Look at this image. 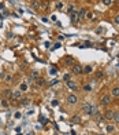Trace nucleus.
<instances>
[{"instance_id":"obj_1","label":"nucleus","mask_w":119,"mask_h":135,"mask_svg":"<svg viewBox=\"0 0 119 135\" xmlns=\"http://www.w3.org/2000/svg\"><path fill=\"white\" fill-rule=\"evenodd\" d=\"M82 112L88 114V116H92V103H88L85 102L84 105H82Z\"/></svg>"},{"instance_id":"obj_2","label":"nucleus","mask_w":119,"mask_h":135,"mask_svg":"<svg viewBox=\"0 0 119 135\" xmlns=\"http://www.w3.org/2000/svg\"><path fill=\"white\" fill-rule=\"evenodd\" d=\"M71 73L73 74H81L82 73V66L78 65V63H74V65L71 66Z\"/></svg>"},{"instance_id":"obj_3","label":"nucleus","mask_w":119,"mask_h":135,"mask_svg":"<svg viewBox=\"0 0 119 135\" xmlns=\"http://www.w3.org/2000/svg\"><path fill=\"white\" fill-rule=\"evenodd\" d=\"M70 17H71V22H73V23L79 22V14H78V11H77V10H74V11L71 12Z\"/></svg>"},{"instance_id":"obj_4","label":"nucleus","mask_w":119,"mask_h":135,"mask_svg":"<svg viewBox=\"0 0 119 135\" xmlns=\"http://www.w3.org/2000/svg\"><path fill=\"white\" fill-rule=\"evenodd\" d=\"M12 99H15V101H21L22 99V91L19 88L12 91Z\"/></svg>"},{"instance_id":"obj_5","label":"nucleus","mask_w":119,"mask_h":135,"mask_svg":"<svg viewBox=\"0 0 119 135\" xmlns=\"http://www.w3.org/2000/svg\"><path fill=\"white\" fill-rule=\"evenodd\" d=\"M114 110H109V109H107L105 112H104V118L105 120H112V117H114Z\"/></svg>"},{"instance_id":"obj_6","label":"nucleus","mask_w":119,"mask_h":135,"mask_svg":"<svg viewBox=\"0 0 119 135\" xmlns=\"http://www.w3.org/2000/svg\"><path fill=\"white\" fill-rule=\"evenodd\" d=\"M66 85H67V88L69 90H71V91H75V90H78V85H77V83H74V81H67L66 83Z\"/></svg>"},{"instance_id":"obj_7","label":"nucleus","mask_w":119,"mask_h":135,"mask_svg":"<svg viewBox=\"0 0 119 135\" xmlns=\"http://www.w3.org/2000/svg\"><path fill=\"white\" fill-rule=\"evenodd\" d=\"M67 102H69L70 105H75L77 102H78V98H77V95H73V94H71V95L67 96Z\"/></svg>"},{"instance_id":"obj_8","label":"nucleus","mask_w":119,"mask_h":135,"mask_svg":"<svg viewBox=\"0 0 119 135\" xmlns=\"http://www.w3.org/2000/svg\"><path fill=\"white\" fill-rule=\"evenodd\" d=\"M64 63L66 65H69V66H73V65L75 63V61H74V58H73L71 55H67L64 58Z\"/></svg>"},{"instance_id":"obj_9","label":"nucleus","mask_w":119,"mask_h":135,"mask_svg":"<svg viewBox=\"0 0 119 135\" xmlns=\"http://www.w3.org/2000/svg\"><path fill=\"white\" fill-rule=\"evenodd\" d=\"M109 102H111V96H109V95H103V96H101V105L107 106Z\"/></svg>"},{"instance_id":"obj_10","label":"nucleus","mask_w":119,"mask_h":135,"mask_svg":"<svg viewBox=\"0 0 119 135\" xmlns=\"http://www.w3.org/2000/svg\"><path fill=\"white\" fill-rule=\"evenodd\" d=\"M93 72V68L90 66V65H86V66H84L82 68V73H92Z\"/></svg>"},{"instance_id":"obj_11","label":"nucleus","mask_w":119,"mask_h":135,"mask_svg":"<svg viewBox=\"0 0 119 135\" xmlns=\"http://www.w3.org/2000/svg\"><path fill=\"white\" fill-rule=\"evenodd\" d=\"M21 105L22 106H29V105H30V98H22Z\"/></svg>"},{"instance_id":"obj_12","label":"nucleus","mask_w":119,"mask_h":135,"mask_svg":"<svg viewBox=\"0 0 119 135\" xmlns=\"http://www.w3.org/2000/svg\"><path fill=\"white\" fill-rule=\"evenodd\" d=\"M49 6V3H48V0H43L41 3H40V8H43V10H47Z\"/></svg>"},{"instance_id":"obj_13","label":"nucleus","mask_w":119,"mask_h":135,"mask_svg":"<svg viewBox=\"0 0 119 135\" xmlns=\"http://www.w3.org/2000/svg\"><path fill=\"white\" fill-rule=\"evenodd\" d=\"M32 8H34V10H40V1H38V0L32 1Z\"/></svg>"},{"instance_id":"obj_14","label":"nucleus","mask_w":119,"mask_h":135,"mask_svg":"<svg viewBox=\"0 0 119 135\" xmlns=\"http://www.w3.org/2000/svg\"><path fill=\"white\" fill-rule=\"evenodd\" d=\"M78 14H79V19H84V18L86 17V10H85V8H81V10L78 11Z\"/></svg>"},{"instance_id":"obj_15","label":"nucleus","mask_w":119,"mask_h":135,"mask_svg":"<svg viewBox=\"0 0 119 135\" xmlns=\"http://www.w3.org/2000/svg\"><path fill=\"white\" fill-rule=\"evenodd\" d=\"M27 88H29V87H27V84H26V83H21V84H19V90H21L22 92L27 91Z\"/></svg>"},{"instance_id":"obj_16","label":"nucleus","mask_w":119,"mask_h":135,"mask_svg":"<svg viewBox=\"0 0 119 135\" xmlns=\"http://www.w3.org/2000/svg\"><path fill=\"white\" fill-rule=\"evenodd\" d=\"M111 94H112V96H119V87H114Z\"/></svg>"},{"instance_id":"obj_17","label":"nucleus","mask_w":119,"mask_h":135,"mask_svg":"<svg viewBox=\"0 0 119 135\" xmlns=\"http://www.w3.org/2000/svg\"><path fill=\"white\" fill-rule=\"evenodd\" d=\"M30 76H32V79H33V80H37L38 77H40V73H38L37 70H33V72H32V74H30Z\"/></svg>"},{"instance_id":"obj_18","label":"nucleus","mask_w":119,"mask_h":135,"mask_svg":"<svg viewBox=\"0 0 119 135\" xmlns=\"http://www.w3.org/2000/svg\"><path fill=\"white\" fill-rule=\"evenodd\" d=\"M71 121H73L74 124H78V123H81V117H79V116H73Z\"/></svg>"},{"instance_id":"obj_19","label":"nucleus","mask_w":119,"mask_h":135,"mask_svg":"<svg viewBox=\"0 0 119 135\" xmlns=\"http://www.w3.org/2000/svg\"><path fill=\"white\" fill-rule=\"evenodd\" d=\"M96 77H97L99 80L103 79V77H104V72H103V70H97V72H96Z\"/></svg>"},{"instance_id":"obj_20","label":"nucleus","mask_w":119,"mask_h":135,"mask_svg":"<svg viewBox=\"0 0 119 135\" xmlns=\"http://www.w3.org/2000/svg\"><path fill=\"white\" fill-rule=\"evenodd\" d=\"M97 112H99V107L96 105H92V116H96Z\"/></svg>"},{"instance_id":"obj_21","label":"nucleus","mask_w":119,"mask_h":135,"mask_svg":"<svg viewBox=\"0 0 119 135\" xmlns=\"http://www.w3.org/2000/svg\"><path fill=\"white\" fill-rule=\"evenodd\" d=\"M44 84H45V80H44L43 77H38V79H37V85H40V87H43Z\"/></svg>"},{"instance_id":"obj_22","label":"nucleus","mask_w":119,"mask_h":135,"mask_svg":"<svg viewBox=\"0 0 119 135\" xmlns=\"http://www.w3.org/2000/svg\"><path fill=\"white\" fill-rule=\"evenodd\" d=\"M4 95H5V96H8V98H12V91L7 88V90H4Z\"/></svg>"},{"instance_id":"obj_23","label":"nucleus","mask_w":119,"mask_h":135,"mask_svg":"<svg viewBox=\"0 0 119 135\" xmlns=\"http://www.w3.org/2000/svg\"><path fill=\"white\" fill-rule=\"evenodd\" d=\"M112 120H114L115 123H119V112H115L114 113V117H112Z\"/></svg>"},{"instance_id":"obj_24","label":"nucleus","mask_w":119,"mask_h":135,"mask_svg":"<svg viewBox=\"0 0 119 135\" xmlns=\"http://www.w3.org/2000/svg\"><path fill=\"white\" fill-rule=\"evenodd\" d=\"M84 91L90 92V91H92V85H90V84H85V85H84Z\"/></svg>"},{"instance_id":"obj_25","label":"nucleus","mask_w":119,"mask_h":135,"mask_svg":"<svg viewBox=\"0 0 119 135\" xmlns=\"http://www.w3.org/2000/svg\"><path fill=\"white\" fill-rule=\"evenodd\" d=\"M105 129H107V132H108V134H111V132H114V131H115V127H114V125H107V128H105Z\"/></svg>"},{"instance_id":"obj_26","label":"nucleus","mask_w":119,"mask_h":135,"mask_svg":"<svg viewBox=\"0 0 119 135\" xmlns=\"http://www.w3.org/2000/svg\"><path fill=\"white\" fill-rule=\"evenodd\" d=\"M74 10H75V7H74V4H70V6L67 7V12H69V14H71V12L74 11Z\"/></svg>"},{"instance_id":"obj_27","label":"nucleus","mask_w":119,"mask_h":135,"mask_svg":"<svg viewBox=\"0 0 119 135\" xmlns=\"http://www.w3.org/2000/svg\"><path fill=\"white\" fill-rule=\"evenodd\" d=\"M63 80H64V83H67V81H70L71 80V76L69 73H66L64 76H63Z\"/></svg>"},{"instance_id":"obj_28","label":"nucleus","mask_w":119,"mask_h":135,"mask_svg":"<svg viewBox=\"0 0 119 135\" xmlns=\"http://www.w3.org/2000/svg\"><path fill=\"white\" fill-rule=\"evenodd\" d=\"M5 81H7V83H11V80H12V76H11V74H5Z\"/></svg>"},{"instance_id":"obj_29","label":"nucleus","mask_w":119,"mask_h":135,"mask_svg":"<svg viewBox=\"0 0 119 135\" xmlns=\"http://www.w3.org/2000/svg\"><path fill=\"white\" fill-rule=\"evenodd\" d=\"M49 73H51V74H56V73H58V69H56V68H51Z\"/></svg>"},{"instance_id":"obj_30","label":"nucleus","mask_w":119,"mask_h":135,"mask_svg":"<svg viewBox=\"0 0 119 135\" xmlns=\"http://www.w3.org/2000/svg\"><path fill=\"white\" fill-rule=\"evenodd\" d=\"M96 120H97V121H103L104 117H101V116H100V114L97 113V114H96Z\"/></svg>"},{"instance_id":"obj_31","label":"nucleus","mask_w":119,"mask_h":135,"mask_svg":"<svg viewBox=\"0 0 119 135\" xmlns=\"http://www.w3.org/2000/svg\"><path fill=\"white\" fill-rule=\"evenodd\" d=\"M114 21H115V23H116V25H118V26H119V14H118V15H115Z\"/></svg>"},{"instance_id":"obj_32","label":"nucleus","mask_w":119,"mask_h":135,"mask_svg":"<svg viewBox=\"0 0 119 135\" xmlns=\"http://www.w3.org/2000/svg\"><path fill=\"white\" fill-rule=\"evenodd\" d=\"M51 105H52V106H58V105H59V102L56 101V99H54V101L51 102Z\"/></svg>"},{"instance_id":"obj_33","label":"nucleus","mask_w":119,"mask_h":135,"mask_svg":"<svg viewBox=\"0 0 119 135\" xmlns=\"http://www.w3.org/2000/svg\"><path fill=\"white\" fill-rule=\"evenodd\" d=\"M60 45H62V44H60V43H56V44H55L54 47H52V50H56V48H59Z\"/></svg>"},{"instance_id":"obj_34","label":"nucleus","mask_w":119,"mask_h":135,"mask_svg":"<svg viewBox=\"0 0 119 135\" xmlns=\"http://www.w3.org/2000/svg\"><path fill=\"white\" fill-rule=\"evenodd\" d=\"M1 106H4V107L8 106V103H7V101H5V99H4V101H1Z\"/></svg>"},{"instance_id":"obj_35","label":"nucleus","mask_w":119,"mask_h":135,"mask_svg":"<svg viewBox=\"0 0 119 135\" xmlns=\"http://www.w3.org/2000/svg\"><path fill=\"white\" fill-rule=\"evenodd\" d=\"M103 3L105 6H109V4H111V0H103Z\"/></svg>"},{"instance_id":"obj_36","label":"nucleus","mask_w":119,"mask_h":135,"mask_svg":"<svg viewBox=\"0 0 119 135\" xmlns=\"http://www.w3.org/2000/svg\"><path fill=\"white\" fill-rule=\"evenodd\" d=\"M49 84H51V85H54V84H58V79H54V80H52V81H51V83H49Z\"/></svg>"},{"instance_id":"obj_37","label":"nucleus","mask_w":119,"mask_h":135,"mask_svg":"<svg viewBox=\"0 0 119 135\" xmlns=\"http://www.w3.org/2000/svg\"><path fill=\"white\" fill-rule=\"evenodd\" d=\"M15 118H21V113H19V112L15 113Z\"/></svg>"},{"instance_id":"obj_38","label":"nucleus","mask_w":119,"mask_h":135,"mask_svg":"<svg viewBox=\"0 0 119 135\" xmlns=\"http://www.w3.org/2000/svg\"><path fill=\"white\" fill-rule=\"evenodd\" d=\"M56 7H58V8H62V7H63V4H62V3H58V6H56Z\"/></svg>"},{"instance_id":"obj_39","label":"nucleus","mask_w":119,"mask_h":135,"mask_svg":"<svg viewBox=\"0 0 119 135\" xmlns=\"http://www.w3.org/2000/svg\"><path fill=\"white\" fill-rule=\"evenodd\" d=\"M116 3H118V4H119V0H116Z\"/></svg>"},{"instance_id":"obj_40","label":"nucleus","mask_w":119,"mask_h":135,"mask_svg":"<svg viewBox=\"0 0 119 135\" xmlns=\"http://www.w3.org/2000/svg\"><path fill=\"white\" fill-rule=\"evenodd\" d=\"M118 69H119V62H118Z\"/></svg>"},{"instance_id":"obj_41","label":"nucleus","mask_w":119,"mask_h":135,"mask_svg":"<svg viewBox=\"0 0 119 135\" xmlns=\"http://www.w3.org/2000/svg\"><path fill=\"white\" fill-rule=\"evenodd\" d=\"M97 135H103V134H97Z\"/></svg>"}]
</instances>
